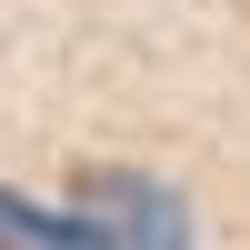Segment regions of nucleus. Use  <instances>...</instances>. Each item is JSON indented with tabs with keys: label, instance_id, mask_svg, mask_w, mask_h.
Masks as SVG:
<instances>
[{
	"label": "nucleus",
	"instance_id": "obj_2",
	"mask_svg": "<svg viewBox=\"0 0 250 250\" xmlns=\"http://www.w3.org/2000/svg\"><path fill=\"white\" fill-rule=\"evenodd\" d=\"M0 250H100L70 210H30V200L0 190Z\"/></svg>",
	"mask_w": 250,
	"mask_h": 250
},
{
	"label": "nucleus",
	"instance_id": "obj_1",
	"mask_svg": "<svg viewBox=\"0 0 250 250\" xmlns=\"http://www.w3.org/2000/svg\"><path fill=\"white\" fill-rule=\"evenodd\" d=\"M80 200H90V210H70V220L100 250H190V220H180L170 190H150V180H120L110 170V180H90Z\"/></svg>",
	"mask_w": 250,
	"mask_h": 250
}]
</instances>
